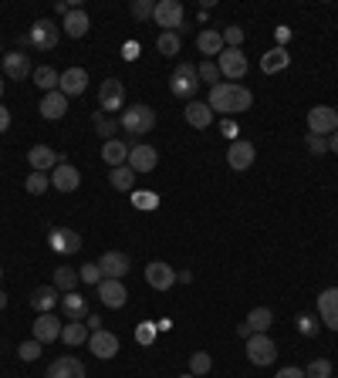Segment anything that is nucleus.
Returning a JSON list of instances; mask_svg holds the SVG:
<instances>
[{
  "instance_id": "nucleus-1",
  "label": "nucleus",
  "mask_w": 338,
  "mask_h": 378,
  "mask_svg": "<svg viewBox=\"0 0 338 378\" xmlns=\"http://www.w3.org/2000/svg\"><path fill=\"white\" fill-rule=\"evenodd\" d=\"M207 105L220 115H241V112H250L254 94H250V88L241 85V81H220V85L210 88Z\"/></svg>"
},
{
  "instance_id": "nucleus-2",
  "label": "nucleus",
  "mask_w": 338,
  "mask_h": 378,
  "mask_svg": "<svg viewBox=\"0 0 338 378\" xmlns=\"http://www.w3.org/2000/svg\"><path fill=\"white\" fill-rule=\"evenodd\" d=\"M169 92L176 94V98H183V102H193L196 92H200V75H196V64L180 61V64H176V71H173V78H169Z\"/></svg>"
},
{
  "instance_id": "nucleus-3",
  "label": "nucleus",
  "mask_w": 338,
  "mask_h": 378,
  "mask_svg": "<svg viewBox=\"0 0 338 378\" xmlns=\"http://www.w3.org/2000/svg\"><path fill=\"white\" fill-rule=\"evenodd\" d=\"M98 112L105 115H122L126 112V85L119 78H105L98 88Z\"/></svg>"
},
{
  "instance_id": "nucleus-4",
  "label": "nucleus",
  "mask_w": 338,
  "mask_h": 378,
  "mask_svg": "<svg viewBox=\"0 0 338 378\" xmlns=\"http://www.w3.org/2000/svg\"><path fill=\"white\" fill-rule=\"evenodd\" d=\"M119 122H122V132L146 135L156 125V108H149V105H132V108H126V112L119 115Z\"/></svg>"
},
{
  "instance_id": "nucleus-5",
  "label": "nucleus",
  "mask_w": 338,
  "mask_h": 378,
  "mask_svg": "<svg viewBox=\"0 0 338 378\" xmlns=\"http://www.w3.org/2000/svg\"><path fill=\"white\" fill-rule=\"evenodd\" d=\"M247 358H250V365H257V368H267V365H274V358H278V344L267 338V335H250L247 338Z\"/></svg>"
},
{
  "instance_id": "nucleus-6",
  "label": "nucleus",
  "mask_w": 338,
  "mask_h": 378,
  "mask_svg": "<svg viewBox=\"0 0 338 378\" xmlns=\"http://www.w3.org/2000/svg\"><path fill=\"white\" fill-rule=\"evenodd\" d=\"M58 38H61V27H58L55 20H48V18L34 20V27L27 31V41H31L38 51H55Z\"/></svg>"
},
{
  "instance_id": "nucleus-7",
  "label": "nucleus",
  "mask_w": 338,
  "mask_h": 378,
  "mask_svg": "<svg viewBox=\"0 0 338 378\" xmlns=\"http://www.w3.org/2000/svg\"><path fill=\"white\" fill-rule=\"evenodd\" d=\"M183 18H187V10H183L180 0H159L156 4V14H152V20L163 31H183Z\"/></svg>"
},
{
  "instance_id": "nucleus-8",
  "label": "nucleus",
  "mask_w": 338,
  "mask_h": 378,
  "mask_svg": "<svg viewBox=\"0 0 338 378\" xmlns=\"http://www.w3.org/2000/svg\"><path fill=\"white\" fill-rule=\"evenodd\" d=\"M217 68H220V78L241 81L247 75V55L241 48H224V55L217 57Z\"/></svg>"
},
{
  "instance_id": "nucleus-9",
  "label": "nucleus",
  "mask_w": 338,
  "mask_h": 378,
  "mask_svg": "<svg viewBox=\"0 0 338 378\" xmlns=\"http://www.w3.org/2000/svg\"><path fill=\"white\" fill-rule=\"evenodd\" d=\"M308 132L311 135H328L338 132V112L332 105H315L311 112H308Z\"/></svg>"
},
{
  "instance_id": "nucleus-10",
  "label": "nucleus",
  "mask_w": 338,
  "mask_h": 378,
  "mask_svg": "<svg viewBox=\"0 0 338 378\" xmlns=\"http://www.w3.org/2000/svg\"><path fill=\"white\" fill-rule=\"evenodd\" d=\"M254 159H257L254 142H247V139H234V142H230V149H227V162H230V169L244 172V169L254 166Z\"/></svg>"
},
{
  "instance_id": "nucleus-11",
  "label": "nucleus",
  "mask_w": 338,
  "mask_h": 378,
  "mask_svg": "<svg viewBox=\"0 0 338 378\" xmlns=\"http://www.w3.org/2000/svg\"><path fill=\"white\" fill-rule=\"evenodd\" d=\"M48 244H51L55 253H61V257H72V253L81 250V237H78L72 227H55L51 233H48Z\"/></svg>"
},
{
  "instance_id": "nucleus-12",
  "label": "nucleus",
  "mask_w": 338,
  "mask_h": 378,
  "mask_svg": "<svg viewBox=\"0 0 338 378\" xmlns=\"http://www.w3.org/2000/svg\"><path fill=\"white\" fill-rule=\"evenodd\" d=\"M95 290H98V301L105 304V307H112V311H119V307L129 304V290H126V284L122 281H109V277H102V284H98Z\"/></svg>"
},
{
  "instance_id": "nucleus-13",
  "label": "nucleus",
  "mask_w": 338,
  "mask_h": 378,
  "mask_svg": "<svg viewBox=\"0 0 338 378\" xmlns=\"http://www.w3.org/2000/svg\"><path fill=\"white\" fill-rule=\"evenodd\" d=\"M98 267H102V277H109V281H122V277L132 270L129 257H126L122 250H109V253H102V257H98Z\"/></svg>"
},
{
  "instance_id": "nucleus-14",
  "label": "nucleus",
  "mask_w": 338,
  "mask_h": 378,
  "mask_svg": "<svg viewBox=\"0 0 338 378\" xmlns=\"http://www.w3.org/2000/svg\"><path fill=\"white\" fill-rule=\"evenodd\" d=\"M88 351H92L95 358L109 361L119 355V338H115L112 331H105V328H98V331H92V338H88Z\"/></svg>"
},
{
  "instance_id": "nucleus-15",
  "label": "nucleus",
  "mask_w": 338,
  "mask_h": 378,
  "mask_svg": "<svg viewBox=\"0 0 338 378\" xmlns=\"http://www.w3.org/2000/svg\"><path fill=\"white\" fill-rule=\"evenodd\" d=\"M4 75L11 78V81H24V78L34 75V64H31V57L24 55V51H7L4 55Z\"/></svg>"
},
{
  "instance_id": "nucleus-16",
  "label": "nucleus",
  "mask_w": 338,
  "mask_h": 378,
  "mask_svg": "<svg viewBox=\"0 0 338 378\" xmlns=\"http://www.w3.org/2000/svg\"><path fill=\"white\" fill-rule=\"evenodd\" d=\"M318 318L325 328L338 331V287H325L318 294Z\"/></svg>"
},
{
  "instance_id": "nucleus-17",
  "label": "nucleus",
  "mask_w": 338,
  "mask_h": 378,
  "mask_svg": "<svg viewBox=\"0 0 338 378\" xmlns=\"http://www.w3.org/2000/svg\"><path fill=\"white\" fill-rule=\"evenodd\" d=\"M156 162H159V152L142 142V146H132L129 149V162H126V166L139 176V172H152L156 169Z\"/></svg>"
},
{
  "instance_id": "nucleus-18",
  "label": "nucleus",
  "mask_w": 338,
  "mask_h": 378,
  "mask_svg": "<svg viewBox=\"0 0 338 378\" xmlns=\"http://www.w3.org/2000/svg\"><path fill=\"white\" fill-rule=\"evenodd\" d=\"M51 186L61 189V192H75L81 186V172L72 162H58L55 169H51Z\"/></svg>"
},
{
  "instance_id": "nucleus-19",
  "label": "nucleus",
  "mask_w": 338,
  "mask_h": 378,
  "mask_svg": "<svg viewBox=\"0 0 338 378\" xmlns=\"http://www.w3.org/2000/svg\"><path fill=\"white\" fill-rule=\"evenodd\" d=\"M44 378H85V365L78 358H72V355H61V358H55L48 365Z\"/></svg>"
},
{
  "instance_id": "nucleus-20",
  "label": "nucleus",
  "mask_w": 338,
  "mask_h": 378,
  "mask_svg": "<svg viewBox=\"0 0 338 378\" xmlns=\"http://www.w3.org/2000/svg\"><path fill=\"white\" fill-rule=\"evenodd\" d=\"M271 321H274V314H271V307H254L250 314H247V321L237 328L244 338H250V335H267V328H271Z\"/></svg>"
},
{
  "instance_id": "nucleus-21",
  "label": "nucleus",
  "mask_w": 338,
  "mask_h": 378,
  "mask_svg": "<svg viewBox=\"0 0 338 378\" xmlns=\"http://www.w3.org/2000/svg\"><path fill=\"white\" fill-rule=\"evenodd\" d=\"M27 162H31V169L34 172H48L55 169L58 162H68L65 155H58L55 149H48V146H31V152H27Z\"/></svg>"
},
{
  "instance_id": "nucleus-22",
  "label": "nucleus",
  "mask_w": 338,
  "mask_h": 378,
  "mask_svg": "<svg viewBox=\"0 0 338 378\" xmlns=\"http://www.w3.org/2000/svg\"><path fill=\"white\" fill-rule=\"evenodd\" d=\"M146 281H149L152 290H169V287L176 284V270L169 264H163V260H152V264L146 267Z\"/></svg>"
},
{
  "instance_id": "nucleus-23",
  "label": "nucleus",
  "mask_w": 338,
  "mask_h": 378,
  "mask_svg": "<svg viewBox=\"0 0 338 378\" xmlns=\"http://www.w3.org/2000/svg\"><path fill=\"white\" fill-rule=\"evenodd\" d=\"M61 328H65V324L55 318V311H51V314H38V318H34V341L51 344V341L61 338Z\"/></svg>"
},
{
  "instance_id": "nucleus-24",
  "label": "nucleus",
  "mask_w": 338,
  "mask_h": 378,
  "mask_svg": "<svg viewBox=\"0 0 338 378\" xmlns=\"http://www.w3.org/2000/svg\"><path fill=\"white\" fill-rule=\"evenodd\" d=\"M183 118H187L193 129H210V122H213V108H210L207 102L193 98V102H187V108H183Z\"/></svg>"
},
{
  "instance_id": "nucleus-25",
  "label": "nucleus",
  "mask_w": 338,
  "mask_h": 378,
  "mask_svg": "<svg viewBox=\"0 0 338 378\" xmlns=\"http://www.w3.org/2000/svg\"><path fill=\"white\" fill-rule=\"evenodd\" d=\"M58 304H61V290L58 287H34V294H31V307L38 311V314H51Z\"/></svg>"
},
{
  "instance_id": "nucleus-26",
  "label": "nucleus",
  "mask_w": 338,
  "mask_h": 378,
  "mask_svg": "<svg viewBox=\"0 0 338 378\" xmlns=\"http://www.w3.org/2000/svg\"><path fill=\"white\" fill-rule=\"evenodd\" d=\"M88 27H92V20H88V10H81V7H72L68 18H65V24H61V31H65L68 38H85Z\"/></svg>"
},
{
  "instance_id": "nucleus-27",
  "label": "nucleus",
  "mask_w": 338,
  "mask_h": 378,
  "mask_svg": "<svg viewBox=\"0 0 338 378\" xmlns=\"http://www.w3.org/2000/svg\"><path fill=\"white\" fill-rule=\"evenodd\" d=\"M58 307H61V314H65L68 321H85V318H88V301H85L81 294H75V290H72V294H61V304H58Z\"/></svg>"
},
{
  "instance_id": "nucleus-28",
  "label": "nucleus",
  "mask_w": 338,
  "mask_h": 378,
  "mask_svg": "<svg viewBox=\"0 0 338 378\" xmlns=\"http://www.w3.org/2000/svg\"><path fill=\"white\" fill-rule=\"evenodd\" d=\"M88 88V71L85 68H68V71H61V94H68V98H75Z\"/></svg>"
},
{
  "instance_id": "nucleus-29",
  "label": "nucleus",
  "mask_w": 338,
  "mask_h": 378,
  "mask_svg": "<svg viewBox=\"0 0 338 378\" xmlns=\"http://www.w3.org/2000/svg\"><path fill=\"white\" fill-rule=\"evenodd\" d=\"M41 115L44 118H65L68 115V94H61V88L58 92H48L44 98H41Z\"/></svg>"
},
{
  "instance_id": "nucleus-30",
  "label": "nucleus",
  "mask_w": 338,
  "mask_h": 378,
  "mask_svg": "<svg viewBox=\"0 0 338 378\" xmlns=\"http://www.w3.org/2000/svg\"><path fill=\"white\" fill-rule=\"evenodd\" d=\"M196 51L207 57H220L224 55V34L220 31H213V27H207V31H200L196 34Z\"/></svg>"
},
{
  "instance_id": "nucleus-31",
  "label": "nucleus",
  "mask_w": 338,
  "mask_h": 378,
  "mask_svg": "<svg viewBox=\"0 0 338 378\" xmlns=\"http://www.w3.org/2000/svg\"><path fill=\"white\" fill-rule=\"evenodd\" d=\"M291 64V55H288V48H271L267 55L261 57V71L264 75H278Z\"/></svg>"
},
{
  "instance_id": "nucleus-32",
  "label": "nucleus",
  "mask_w": 338,
  "mask_h": 378,
  "mask_svg": "<svg viewBox=\"0 0 338 378\" xmlns=\"http://www.w3.org/2000/svg\"><path fill=\"white\" fill-rule=\"evenodd\" d=\"M102 159L109 162V166H126L129 162V146L126 142H119V139H109L105 146H102Z\"/></svg>"
},
{
  "instance_id": "nucleus-33",
  "label": "nucleus",
  "mask_w": 338,
  "mask_h": 378,
  "mask_svg": "<svg viewBox=\"0 0 338 378\" xmlns=\"http://www.w3.org/2000/svg\"><path fill=\"white\" fill-rule=\"evenodd\" d=\"M92 125L98 135H105V142L109 139H115V132L122 129V122H119V115H105V112H95L92 115Z\"/></svg>"
},
{
  "instance_id": "nucleus-34",
  "label": "nucleus",
  "mask_w": 338,
  "mask_h": 378,
  "mask_svg": "<svg viewBox=\"0 0 338 378\" xmlns=\"http://www.w3.org/2000/svg\"><path fill=\"white\" fill-rule=\"evenodd\" d=\"M34 85L44 88V92H58L61 88V75H58L51 64H41V68H34Z\"/></svg>"
},
{
  "instance_id": "nucleus-35",
  "label": "nucleus",
  "mask_w": 338,
  "mask_h": 378,
  "mask_svg": "<svg viewBox=\"0 0 338 378\" xmlns=\"http://www.w3.org/2000/svg\"><path fill=\"white\" fill-rule=\"evenodd\" d=\"M61 341H65V344H72V348L81 344V341H88V324H85V321H68L65 328H61Z\"/></svg>"
},
{
  "instance_id": "nucleus-36",
  "label": "nucleus",
  "mask_w": 338,
  "mask_h": 378,
  "mask_svg": "<svg viewBox=\"0 0 338 378\" xmlns=\"http://www.w3.org/2000/svg\"><path fill=\"white\" fill-rule=\"evenodd\" d=\"M51 287L65 290V294H72V290L78 287V270H72V267H58V270H55V281H51Z\"/></svg>"
},
{
  "instance_id": "nucleus-37",
  "label": "nucleus",
  "mask_w": 338,
  "mask_h": 378,
  "mask_svg": "<svg viewBox=\"0 0 338 378\" xmlns=\"http://www.w3.org/2000/svg\"><path fill=\"white\" fill-rule=\"evenodd\" d=\"M109 183H112L115 189H122V192H129L132 183H135V172H132L129 166H115V169H109Z\"/></svg>"
},
{
  "instance_id": "nucleus-38",
  "label": "nucleus",
  "mask_w": 338,
  "mask_h": 378,
  "mask_svg": "<svg viewBox=\"0 0 338 378\" xmlns=\"http://www.w3.org/2000/svg\"><path fill=\"white\" fill-rule=\"evenodd\" d=\"M156 51L166 55V57H176L180 55V34H176V31H163V34L156 38Z\"/></svg>"
},
{
  "instance_id": "nucleus-39",
  "label": "nucleus",
  "mask_w": 338,
  "mask_h": 378,
  "mask_svg": "<svg viewBox=\"0 0 338 378\" xmlns=\"http://www.w3.org/2000/svg\"><path fill=\"white\" fill-rule=\"evenodd\" d=\"M210 368H213V358H210V351H193V355H189V375L203 378Z\"/></svg>"
},
{
  "instance_id": "nucleus-40",
  "label": "nucleus",
  "mask_w": 338,
  "mask_h": 378,
  "mask_svg": "<svg viewBox=\"0 0 338 378\" xmlns=\"http://www.w3.org/2000/svg\"><path fill=\"white\" fill-rule=\"evenodd\" d=\"M196 75H200V85H220V68H217V61H200L196 64Z\"/></svg>"
},
{
  "instance_id": "nucleus-41",
  "label": "nucleus",
  "mask_w": 338,
  "mask_h": 378,
  "mask_svg": "<svg viewBox=\"0 0 338 378\" xmlns=\"http://www.w3.org/2000/svg\"><path fill=\"white\" fill-rule=\"evenodd\" d=\"M48 186H51V176H44V172H34V169H31L27 183H24V189H27L31 196H41V192H48Z\"/></svg>"
},
{
  "instance_id": "nucleus-42",
  "label": "nucleus",
  "mask_w": 338,
  "mask_h": 378,
  "mask_svg": "<svg viewBox=\"0 0 338 378\" xmlns=\"http://www.w3.org/2000/svg\"><path fill=\"white\" fill-rule=\"evenodd\" d=\"M78 281L88 284V287H98V284H102V267H98V264L78 267Z\"/></svg>"
},
{
  "instance_id": "nucleus-43",
  "label": "nucleus",
  "mask_w": 338,
  "mask_h": 378,
  "mask_svg": "<svg viewBox=\"0 0 338 378\" xmlns=\"http://www.w3.org/2000/svg\"><path fill=\"white\" fill-rule=\"evenodd\" d=\"M304 378H332V361L328 358H315L304 368Z\"/></svg>"
},
{
  "instance_id": "nucleus-44",
  "label": "nucleus",
  "mask_w": 338,
  "mask_h": 378,
  "mask_svg": "<svg viewBox=\"0 0 338 378\" xmlns=\"http://www.w3.org/2000/svg\"><path fill=\"white\" fill-rule=\"evenodd\" d=\"M295 324H298V331L304 335V338H315V335L321 331L318 318H311V314H298V318H295Z\"/></svg>"
},
{
  "instance_id": "nucleus-45",
  "label": "nucleus",
  "mask_w": 338,
  "mask_h": 378,
  "mask_svg": "<svg viewBox=\"0 0 338 378\" xmlns=\"http://www.w3.org/2000/svg\"><path fill=\"white\" fill-rule=\"evenodd\" d=\"M132 18L135 20H149L152 14H156V4H152V0H132Z\"/></svg>"
},
{
  "instance_id": "nucleus-46",
  "label": "nucleus",
  "mask_w": 338,
  "mask_h": 378,
  "mask_svg": "<svg viewBox=\"0 0 338 378\" xmlns=\"http://www.w3.org/2000/svg\"><path fill=\"white\" fill-rule=\"evenodd\" d=\"M41 348H44V344H41V341H24V344H20L18 348V355H20V361H38L41 358Z\"/></svg>"
},
{
  "instance_id": "nucleus-47",
  "label": "nucleus",
  "mask_w": 338,
  "mask_h": 378,
  "mask_svg": "<svg viewBox=\"0 0 338 378\" xmlns=\"http://www.w3.org/2000/svg\"><path fill=\"white\" fill-rule=\"evenodd\" d=\"M304 146H308V152H311V155H325V152H328V139H325V135H304Z\"/></svg>"
},
{
  "instance_id": "nucleus-48",
  "label": "nucleus",
  "mask_w": 338,
  "mask_h": 378,
  "mask_svg": "<svg viewBox=\"0 0 338 378\" xmlns=\"http://www.w3.org/2000/svg\"><path fill=\"white\" fill-rule=\"evenodd\" d=\"M220 34H224V44H227V48H241V41H244V27L230 24V27H224Z\"/></svg>"
},
{
  "instance_id": "nucleus-49",
  "label": "nucleus",
  "mask_w": 338,
  "mask_h": 378,
  "mask_svg": "<svg viewBox=\"0 0 338 378\" xmlns=\"http://www.w3.org/2000/svg\"><path fill=\"white\" fill-rule=\"evenodd\" d=\"M152 338H156V324H139L135 328V341L139 344H152Z\"/></svg>"
},
{
  "instance_id": "nucleus-50",
  "label": "nucleus",
  "mask_w": 338,
  "mask_h": 378,
  "mask_svg": "<svg viewBox=\"0 0 338 378\" xmlns=\"http://www.w3.org/2000/svg\"><path fill=\"white\" fill-rule=\"evenodd\" d=\"M132 203H135L139 209H152L156 203H159V196H152V192H135V196H132Z\"/></svg>"
},
{
  "instance_id": "nucleus-51",
  "label": "nucleus",
  "mask_w": 338,
  "mask_h": 378,
  "mask_svg": "<svg viewBox=\"0 0 338 378\" xmlns=\"http://www.w3.org/2000/svg\"><path fill=\"white\" fill-rule=\"evenodd\" d=\"M7 129H11V108H7V105H0V135L7 132Z\"/></svg>"
},
{
  "instance_id": "nucleus-52",
  "label": "nucleus",
  "mask_w": 338,
  "mask_h": 378,
  "mask_svg": "<svg viewBox=\"0 0 338 378\" xmlns=\"http://www.w3.org/2000/svg\"><path fill=\"white\" fill-rule=\"evenodd\" d=\"M220 132L234 139V135H237V122H234V118H224V122H220Z\"/></svg>"
},
{
  "instance_id": "nucleus-53",
  "label": "nucleus",
  "mask_w": 338,
  "mask_h": 378,
  "mask_svg": "<svg viewBox=\"0 0 338 378\" xmlns=\"http://www.w3.org/2000/svg\"><path fill=\"white\" fill-rule=\"evenodd\" d=\"M274 378H304V372H301V368H281Z\"/></svg>"
},
{
  "instance_id": "nucleus-54",
  "label": "nucleus",
  "mask_w": 338,
  "mask_h": 378,
  "mask_svg": "<svg viewBox=\"0 0 338 378\" xmlns=\"http://www.w3.org/2000/svg\"><path fill=\"white\" fill-rule=\"evenodd\" d=\"M274 38H278V48H284L288 38H291V31H288V27H278V31H274Z\"/></svg>"
},
{
  "instance_id": "nucleus-55",
  "label": "nucleus",
  "mask_w": 338,
  "mask_h": 378,
  "mask_svg": "<svg viewBox=\"0 0 338 378\" xmlns=\"http://www.w3.org/2000/svg\"><path fill=\"white\" fill-rule=\"evenodd\" d=\"M85 321H88V328H92V331H98V328H102V318H98V314H88Z\"/></svg>"
},
{
  "instance_id": "nucleus-56",
  "label": "nucleus",
  "mask_w": 338,
  "mask_h": 378,
  "mask_svg": "<svg viewBox=\"0 0 338 378\" xmlns=\"http://www.w3.org/2000/svg\"><path fill=\"white\" fill-rule=\"evenodd\" d=\"M328 152H335V155H338V132L328 135Z\"/></svg>"
},
{
  "instance_id": "nucleus-57",
  "label": "nucleus",
  "mask_w": 338,
  "mask_h": 378,
  "mask_svg": "<svg viewBox=\"0 0 338 378\" xmlns=\"http://www.w3.org/2000/svg\"><path fill=\"white\" fill-rule=\"evenodd\" d=\"M55 10H58V14H65V18H68V10H72V4H65V0H58V4H55Z\"/></svg>"
},
{
  "instance_id": "nucleus-58",
  "label": "nucleus",
  "mask_w": 338,
  "mask_h": 378,
  "mask_svg": "<svg viewBox=\"0 0 338 378\" xmlns=\"http://www.w3.org/2000/svg\"><path fill=\"white\" fill-rule=\"evenodd\" d=\"M176 281H183V284H189V281H193V274H189V270H180V274H176Z\"/></svg>"
},
{
  "instance_id": "nucleus-59",
  "label": "nucleus",
  "mask_w": 338,
  "mask_h": 378,
  "mask_svg": "<svg viewBox=\"0 0 338 378\" xmlns=\"http://www.w3.org/2000/svg\"><path fill=\"white\" fill-rule=\"evenodd\" d=\"M4 307H7V294L0 290V311H4Z\"/></svg>"
},
{
  "instance_id": "nucleus-60",
  "label": "nucleus",
  "mask_w": 338,
  "mask_h": 378,
  "mask_svg": "<svg viewBox=\"0 0 338 378\" xmlns=\"http://www.w3.org/2000/svg\"><path fill=\"white\" fill-rule=\"evenodd\" d=\"M0 94H4V75H0Z\"/></svg>"
},
{
  "instance_id": "nucleus-61",
  "label": "nucleus",
  "mask_w": 338,
  "mask_h": 378,
  "mask_svg": "<svg viewBox=\"0 0 338 378\" xmlns=\"http://www.w3.org/2000/svg\"><path fill=\"white\" fill-rule=\"evenodd\" d=\"M0 281H4V267H0Z\"/></svg>"
},
{
  "instance_id": "nucleus-62",
  "label": "nucleus",
  "mask_w": 338,
  "mask_h": 378,
  "mask_svg": "<svg viewBox=\"0 0 338 378\" xmlns=\"http://www.w3.org/2000/svg\"><path fill=\"white\" fill-rule=\"evenodd\" d=\"M180 378H196V375H180Z\"/></svg>"
}]
</instances>
